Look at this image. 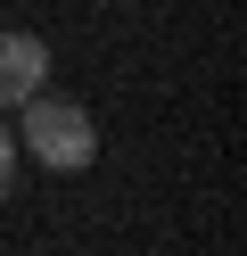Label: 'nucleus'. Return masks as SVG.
Returning <instances> with one entry per match:
<instances>
[{
    "mask_svg": "<svg viewBox=\"0 0 247 256\" xmlns=\"http://www.w3.org/2000/svg\"><path fill=\"white\" fill-rule=\"evenodd\" d=\"M16 149L33 157V166L49 174H82L99 157V124L82 100H66V91H33L25 108H16Z\"/></svg>",
    "mask_w": 247,
    "mask_h": 256,
    "instance_id": "1",
    "label": "nucleus"
},
{
    "mask_svg": "<svg viewBox=\"0 0 247 256\" xmlns=\"http://www.w3.org/2000/svg\"><path fill=\"white\" fill-rule=\"evenodd\" d=\"M33 91H49V42L8 25V34H0V116H16Z\"/></svg>",
    "mask_w": 247,
    "mask_h": 256,
    "instance_id": "2",
    "label": "nucleus"
},
{
    "mask_svg": "<svg viewBox=\"0 0 247 256\" xmlns=\"http://www.w3.org/2000/svg\"><path fill=\"white\" fill-rule=\"evenodd\" d=\"M8 190H16V132L0 124V198H8Z\"/></svg>",
    "mask_w": 247,
    "mask_h": 256,
    "instance_id": "3",
    "label": "nucleus"
},
{
    "mask_svg": "<svg viewBox=\"0 0 247 256\" xmlns=\"http://www.w3.org/2000/svg\"><path fill=\"white\" fill-rule=\"evenodd\" d=\"M124 8H132V0H124Z\"/></svg>",
    "mask_w": 247,
    "mask_h": 256,
    "instance_id": "4",
    "label": "nucleus"
}]
</instances>
